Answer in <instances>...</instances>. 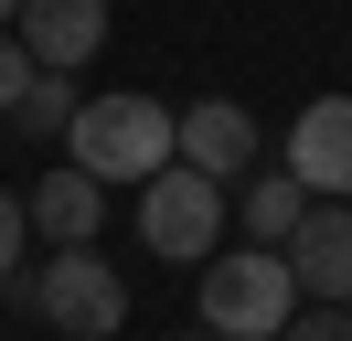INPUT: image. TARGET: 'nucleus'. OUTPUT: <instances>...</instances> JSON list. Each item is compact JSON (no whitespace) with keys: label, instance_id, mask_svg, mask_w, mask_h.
Listing matches in <instances>:
<instances>
[{"label":"nucleus","instance_id":"11","mask_svg":"<svg viewBox=\"0 0 352 341\" xmlns=\"http://www.w3.org/2000/svg\"><path fill=\"white\" fill-rule=\"evenodd\" d=\"M75 107H86V96H75V75L32 64V85H22V107H11V118H22L32 139H65V128H75Z\"/></svg>","mask_w":352,"mask_h":341},{"label":"nucleus","instance_id":"16","mask_svg":"<svg viewBox=\"0 0 352 341\" xmlns=\"http://www.w3.org/2000/svg\"><path fill=\"white\" fill-rule=\"evenodd\" d=\"M182 341H224V331H182Z\"/></svg>","mask_w":352,"mask_h":341},{"label":"nucleus","instance_id":"15","mask_svg":"<svg viewBox=\"0 0 352 341\" xmlns=\"http://www.w3.org/2000/svg\"><path fill=\"white\" fill-rule=\"evenodd\" d=\"M11 21H22V0H0V32H11Z\"/></svg>","mask_w":352,"mask_h":341},{"label":"nucleus","instance_id":"14","mask_svg":"<svg viewBox=\"0 0 352 341\" xmlns=\"http://www.w3.org/2000/svg\"><path fill=\"white\" fill-rule=\"evenodd\" d=\"M22 85H32V43H22V32H0V118L22 107Z\"/></svg>","mask_w":352,"mask_h":341},{"label":"nucleus","instance_id":"12","mask_svg":"<svg viewBox=\"0 0 352 341\" xmlns=\"http://www.w3.org/2000/svg\"><path fill=\"white\" fill-rule=\"evenodd\" d=\"M278 341H352V309H331V298H299V320H288Z\"/></svg>","mask_w":352,"mask_h":341},{"label":"nucleus","instance_id":"1","mask_svg":"<svg viewBox=\"0 0 352 341\" xmlns=\"http://www.w3.org/2000/svg\"><path fill=\"white\" fill-rule=\"evenodd\" d=\"M65 149L96 182H150V170L182 160V107H160V96H86L75 128H65Z\"/></svg>","mask_w":352,"mask_h":341},{"label":"nucleus","instance_id":"9","mask_svg":"<svg viewBox=\"0 0 352 341\" xmlns=\"http://www.w3.org/2000/svg\"><path fill=\"white\" fill-rule=\"evenodd\" d=\"M32 203V234H43V245H96V213H107V182H96V170H43V182L22 192Z\"/></svg>","mask_w":352,"mask_h":341},{"label":"nucleus","instance_id":"10","mask_svg":"<svg viewBox=\"0 0 352 341\" xmlns=\"http://www.w3.org/2000/svg\"><path fill=\"white\" fill-rule=\"evenodd\" d=\"M235 213H245V245H288V234H299V213H309V182L278 160L267 182H245V192H235Z\"/></svg>","mask_w":352,"mask_h":341},{"label":"nucleus","instance_id":"5","mask_svg":"<svg viewBox=\"0 0 352 341\" xmlns=\"http://www.w3.org/2000/svg\"><path fill=\"white\" fill-rule=\"evenodd\" d=\"M288 170L309 182V203H352V96H309L288 118Z\"/></svg>","mask_w":352,"mask_h":341},{"label":"nucleus","instance_id":"3","mask_svg":"<svg viewBox=\"0 0 352 341\" xmlns=\"http://www.w3.org/2000/svg\"><path fill=\"white\" fill-rule=\"evenodd\" d=\"M288 320H299V277H288L278 245L203 256V331H224V341H278Z\"/></svg>","mask_w":352,"mask_h":341},{"label":"nucleus","instance_id":"7","mask_svg":"<svg viewBox=\"0 0 352 341\" xmlns=\"http://www.w3.org/2000/svg\"><path fill=\"white\" fill-rule=\"evenodd\" d=\"M256 118H245L235 96H192L182 107V160L192 170H214V182H245V170H256Z\"/></svg>","mask_w":352,"mask_h":341},{"label":"nucleus","instance_id":"8","mask_svg":"<svg viewBox=\"0 0 352 341\" xmlns=\"http://www.w3.org/2000/svg\"><path fill=\"white\" fill-rule=\"evenodd\" d=\"M11 32L32 43V64L75 75L86 54H107V0H22V21H11Z\"/></svg>","mask_w":352,"mask_h":341},{"label":"nucleus","instance_id":"4","mask_svg":"<svg viewBox=\"0 0 352 341\" xmlns=\"http://www.w3.org/2000/svg\"><path fill=\"white\" fill-rule=\"evenodd\" d=\"M139 245H150L160 267H203V256L224 245V182L192 170V160L150 170V182H139Z\"/></svg>","mask_w":352,"mask_h":341},{"label":"nucleus","instance_id":"2","mask_svg":"<svg viewBox=\"0 0 352 341\" xmlns=\"http://www.w3.org/2000/svg\"><path fill=\"white\" fill-rule=\"evenodd\" d=\"M22 309L43 320V331H65V341H118L129 331V277L96 245H54L43 267L22 277Z\"/></svg>","mask_w":352,"mask_h":341},{"label":"nucleus","instance_id":"6","mask_svg":"<svg viewBox=\"0 0 352 341\" xmlns=\"http://www.w3.org/2000/svg\"><path fill=\"white\" fill-rule=\"evenodd\" d=\"M288 277H299V298H331V309H352V203H309L299 234H288Z\"/></svg>","mask_w":352,"mask_h":341},{"label":"nucleus","instance_id":"13","mask_svg":"<svg viewBox=\"0 0 352 341\" xmlns=\"http://www.w3.org/2000/svg\"><path fill=\"white\" fill-rule=\"evenodd\" d=\"M22 234H32V203H22V192H0V288L22 277Z\"/></svg>","mask_w":352,"mask_h":341}]
</instances>
